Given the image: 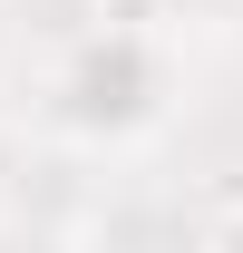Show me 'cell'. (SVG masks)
<instances>
[{
  "label": "cell",
  "mask_w": 243,
  "mask_h": 253,
  "mask_svg": "<svg viewBox=\"0 0 243 253\" xmlns=\"http://www.w3.org/2000/svg\"><path fill=\"white\" fill-rule=\"evenodd\" d=\"M175 117V49L165 30H78L39 68V126L78 156H126Z\"/></svg>",
  "instance_id": "6da1fadb"
},
{
  "label": "cell",
  "mask_w": 243,
  "mask_h": 253,
  "mask_svg": "<svg viewBox=\"0 0 243 253\" xmlns=\"http://www.w3.org/2000/svg\"><path fill=\"white\" fill-rule=\"evenodd\" d=\"M88 20H97V30H165L156 0H88Z\"/></svg>",
  "instance_id": "7a4b0ae2"
},
{
  "label": "cell",
  "mask_w": 243,
  "mask_h": 253,
  "mask_svg": "<svg viewBox=\"0 0 243 253\" xmlns=\"http://www.w3.org/2000/svg\"><path fill=\"white\" fill-rule=\"evenodd\" d=\"M204 253H243V195L214 214V234H204Z\"/></svg>",
  "instance_id": "3957f363"
},
{
  "label": "cell",
  "mask_w": 243,
  "mask_h": 253,
  "mask_svg": "<svg viewBox=\"0 0 243 253\" xmlns=\"http://www.w3.org/2000/svg\"><path fill=\"white\" fill-rule=\"evenodd\" d=\"M156 10H165V30H175V20H224V10H243V0H156Z\"/></svg>",
  "instance_id": "277c9868"
},
{
  "label": "cell",
  "mask_w": 243,
  "mask_h": 253,
  "mask_svg": "<svg viewBox=\"0 0 243 253\" xmlns=\"http://www.w3.org/2000/svg\"><path fill=\"white\" fill-rule=\"evenodd\" d=\"M10 205H20V146L0 136V214H10Z\"/></svg>",
  "instance_id": "5b68a950"
}]
</instances>
